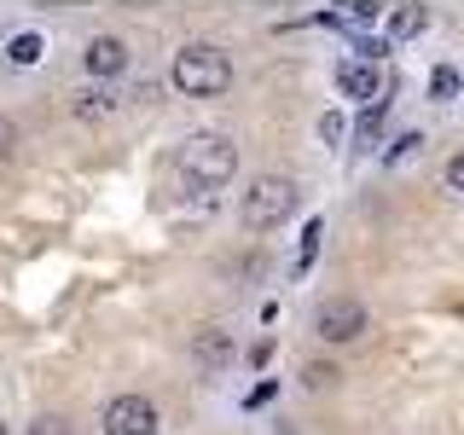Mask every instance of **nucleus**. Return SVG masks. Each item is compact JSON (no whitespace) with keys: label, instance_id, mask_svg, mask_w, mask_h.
<instances>
[{"label":"nucleus","instance_id":"nucleus-1","mask_svg":"<svg viewBox=\"0 0 464 435\" xmlns=\"http://www.w3.org/2000/svg\"><path fill=\"white\" fill-rule=\"evenodd\" d=\"M232 174H238V140L232 134H221V128H198V134L180 140V180L192 186V192L215 198Z\"/></svg>","mask_w":464,"mask_h":435},{"label":"nucleus","instance_id":"nucleus-2","mask_svg":"<svg viewBox=\"0 0 464 435\" xmlns=\"http://www.w3.org/2000/svg\"><path fill=\"white\" fill-rule=\"evenodd\" d=\"M169 87L186 99H215L232 87V58L215 47V41H186L169 64Z\"/></svg>","mask_w":464,"mask_h":435},{"label":"nucleus","instance_id":"nucleus-3","mask_svg":"<svg viewBox=\"0 0 464 435\" xmlns=\"http://www.w3.org/2000/svg\"><path fill=\"white\" fill-rule=\"evenodd\" d=\"M296 209H302V186L290 180V174H256L250 192L238 198V215H244V227H250V232L285 227Z\"/></svg>","mask_w":464,"mask_h":435},{"label":"nucleus","instance_id":"nucleus-4","mask_svg":"<svg viewBox=\"0 0 464 435\" xmlns=\"http://www.w3.org/2000/svg\"><path fill=\"white\" fill-rule=\"evenodd\" d=\"M366 325H372V314H366V302H354V296H325V302L314 308L319 343H354Z\"/></svg>","mask_w":464,"mask_h":435},{"label":"nucleus","instance_id":"nucleus-5","mask_svg":"<svg viewBox=\"0 0 464 435\" xmlns=\"http://www.w3.org/2000/svg\"><path fill=\"white\" fill-rule=\"evenodd\" d=\"M99 430L105 435H157V406L145 395H111L99 406Z\"/></svg>","mask_w":464,"mask_h":435},{"label":"nucleus","instance_id":"nucleus-6","mask_svg":"<svg viewBox=\"0 0 464 435\" xmlns=\"http://www.w3.org/2000/svg\"><path fill=\"white\" fill-rule=\"evenodd\" d=\"M186 354H192V366H198L203 377L227 372V366H232V331H221V325H198L192 343H186Z\"/></svg>","mask_w":464,"mask_h":435},{"label":"nucleus","instance_id":"nucleus-7","mask_svg":"<svg viewBox=\"0 0 464 435\" xmlns=\"http://www.w3.org/2000/svg\"><path fill=\"white\" fill-rule=\"evenodd\" d=\"M82 70H87L93 82L122 76V70H128V41H122V35H93V41L82 47Z\"/></svg>","mask_w":464,"mask_h":435},{"label":"nucleus","instance_id":"nucleus-8","mask_svg":"<svg viewBox=\"0 0 464 435\" xmlns=\"http://www.w3.org/2000/svg\"><path fill=\"white\" fill-rule=\"evenodd\" d=\"M337 87H343V99H360V105H372V99L389 93L383 64H366V58H348V64L337 70Z\"/></svg>","mask_w":464,"mask_h":435},{"label":"nucleus","instance_id":"nucleus-9","mask_svg":"<svg viewBox=\"0 0 464 435\" xmlns=\"http://www.w3.org/2000/svg\"><path fill=\"white\" fill-rule=\"evenodd\" d=\"M377 18H383V6H366V0H343L337 12H325L331 29H372Z\"/></svg>","mask_w":464,"mask_h":435},{"label":"nucleus","instance_id":"nucleus-10","mask_svg":"<svg viewBox=\"0 0 464 435\" xmlns=\"http://www.w3.org/2000/svg\"><path fill=\"white\" fill-rule=\"evenodd\" d=\"M76 111L82 116H116V93H111L105 82H87L82 93H76Z\"/></svg>","mask_w":464,"mask_h":435},{"label":"nucleus","instance_id":"nucleus-11","mask_svg":"<svg viewBox=\"0 0 464 435\" xmlns=\"http://www.w3.org/2000/svg\"><path fill=\"white\" fill-rule=\"evenodd\" d=\"M424 24H430V12H424V6H395V18H389V41H412V35H424Z\"/></svg>","mask_w":464,"mask_h":435},{"label":"nucleus","instance_id":"nucleus-12","mask_svg":"<svg viewBox=\"0 0 464 435\" xmlns=\"http://www.w3.org/2000/svg\"><path fill=\"white\" fill-rule=\"evenodd\" d=\"M41 53H47V41H41L35 29H24V35H12V41H6V64H35Z\"/></svg>","mask_w":464,"mask_h":435},{"label":"nucleus","instance_id":"nucleus-13","mask_svg":"<svg viewBox=\"0 0 464 435\" xmlns=\"http://www.w3.org/2000/svg\"><path fill=\"white\" fill-rule=\"evenodd\" d=\"M319 238H325V221L314 215V221L302 227V244H296V273H308V267H314V256H319Z\"/></svg>","mask_w":464,"mask_h":435},{"label":"nucleus","instance_id":"nucleus-14","mask_svg":"<svg viewBox=\"0 0 464 435\" xmlns=\"http://www.w3.org/2000/svg\"><path fill=\"white\" fill-rule=\"evenodd\" d=\"M459 87H464V82H459L453 64H435V70H430V99H441V105H447V99H459Z\"/></svg>","mask_w":464,"mask_h":435},{"label":"nucleus","instance_id":"nucleus-15","mask_svg":"<svg viewBox=\"0 0 464 435\" xmlns=\"http://www.w3.org/2000/svg\"><path fill=\"white\" fill-rule=\"evenodd\" d=\"M302 383H308V389L337 383V366H331V360H308V366H302Z\"/></svg>","mask_w":464,"mask_h":435},{"label":"nucleus","instance_id":"nucleus-16","mask_svg":"<svg viewBox=\"0 0 464 435\" xmlns=\"http://www.w3.org/2000/svg\"><path fill=\"white\" fill-rule=\"evenodd\" d=\"M343 134H348V116L343 111H325V116H319V140H325V145H343Z\"/></svg>","mask_w":464,"mask_h":435},{"label":"nucleus","instance_id":"nucleus-17","mask_svg":"<svg viewBox=\"0 0 464 435\" xmlns=\"http://www.w3.org/2000/svg\"><path fill=\"white\" fill-rule=\"evenodd\" d=\"M383 105H389V99H377V105H366V116H360V140H377V134H383Z\"/></svg>","mask_w":464,"mask_h":435},{"label":"nucleus","instance_id":"nucleus-18","mask_svg":"<svg viewBox=\"0 0 464 435\" xmlns=\"http://www.w3.org/2000/svg\"><path fill=\"white\" fill-rule=\"evenodd\" d=\"M418 145H424V134H401V140L383 151V163H401V157H412V151H418Z\"/></svg>","mask_w":464,"mask_h":435},{"label":"nucleus","instance_id":"nucleus-19","mask_svg":"<svg viewBox=\"0 0 464 435\" xmlns=\"http://www.w3.org/2000/svg\"><path fill=\"white\" fill-rule=\"evenodd\" d=\"M441 180H447V192H464V151H453V157H447Z\"/></svg>","mask_w":464,"mask_h":435},{"label":"nucleus","instance_id":"nucleus-20","mask_svg":"<svg viewBox=\"0 0 464 435\" xmlns=\"http://www.w3.org/2000/svg\"><path fill=\"white\" fill-rule=\"evenodd\" d=\"M12 151H18V122H12V116H0V163H6Z\"/></svg>","mask_w":464,"mask_h":435},{"label":"nucleus","instance_id":"nucleus-21","mask_svg":"<svg viewBox=\"0 0 464 435\" xmlns=\"http://www.w3.org/2000/svg\"><path fill=\"white\" fill-rule=\"evenodd\" d=\"M273 395H279V383H273V377H267V383H256L250 395H244V406H250V412H256V406H267Z\"/></svg>","mask_w":464,"mask_h":435},{"label":"nucleus","instance_id":"nucleus-22","mask_svg":"<svg viewBox=\"0 0 464 435\" xmlns=\"http://www.w3.org/2000/svg\"><path fill=\"white\" fill-rule=\"evenodd\" d=\"M29 435H70V424H64V418H35V424H29Z\"/></svg>","mask_w":464,"mask_h":435},{"label":"nucleus","instance_id":"nucleus-23","mask_svg":"<svg viewBox=\"0 0 464 435\" xmlns=\"http://www.w3.org/2000/svg\"><path fill=\"white\" fill-rule=\"evenodd\" d=\"M0 435H6V424H0Z\"/></svg>","mask_w":464,"mask_h":435}]
</instances>
